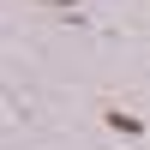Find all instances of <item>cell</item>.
Here are the masks:
<instances>
[{"mask_svg": "<svg viewBox=\"0 0 150 150\" xmlns=\"http://www.w3.org/2000/svg\"><path fill=\"white\" fill-rule=\"evenodd\" d=\"M108 126H114V132H126V138H138V132H144V120H138V114H108Z\"/></svg>", "mask_w": 150, "mask_h": 150, "instance_id": "6da1fadb", "label": "cell"}]
</instances>
